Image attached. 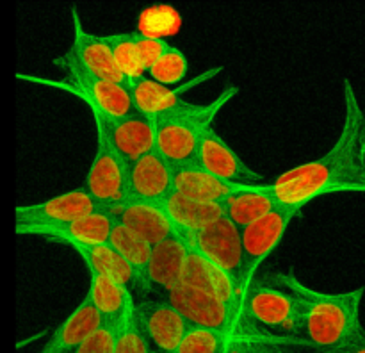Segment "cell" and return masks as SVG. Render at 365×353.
Segmentation results:
<instances>
[{
    "label": "cell",
    "mask_w": 365,
    "mask_h": 353,
    "mask_svg": "<svg viewBox=\"0 0 365 353\" xmlns=\"http://www.w3.org/2000/svg\"><path fill=\"white\" fill-rule=\"evenodd\" d=\"M221 205L225 216L230 218L241 230L278 207L273 196L267 195L266 184L248 185L242 191L227 196Z\"/></svg>",
    "instance_id": "obj_26"
},
{
    "label": "cell",
    "mask_w": 365,
    "mask_h": 353,
    "mask_svg": "<svg viewBox=\"0 0 365 353\" xmlns=\"http://www.w3.org/2000/svg\"><path fill=\"white\" fill-rule=\"evenodd\" d=\"M189 63L185 53L180 48L171 45L170 50L150 68V78H153L155 82L163 86H178V82H182L187 75Z\"/></svg>",
    "instance_id": "obj_29"
},
{
    "label": "cell",
    "mask_w": 365,
    "mask_h": 353,
    "mask_svg": "<svg viewBox=\"0 0 365 353\" xmlns=\"http://www.w3.org/2000/svg\"><path fill=\"white\" fill-rule=\"evenodd\" d=\"M109 213L116 218V221L145 237L153 246L171 237H178V230L173 221L170 220L166 210L155 203L127 202Z\"/></svg>",
    "instance_id": "obj_18"
},
{
    "label": "cell",
    "mask_w": 365,
    "mask_h": 353,
    "mask_svg": "<svg viewBox=\"0 0 365 353\" xmlns=\"http://www.w3.org/2000/svg\"><path fill=\"white\" fill-rule=\"evenodd\" d=\"M189 248L205 257L209 262L230 275L241 285L242 275V230L223 214L202 230L184 237ZM241 291V289H239ZM245 302V300H242Z\"/></svg>",
    "instance_id": "obj_8"
},
{
    "label": "cell",
    "mask_w": 365,
    "mask_h": 353,
    "mask_svg": "<svg viewBox=\"0 0 365 353\" xmlns=\"http://www.w3.org/2000/svg\"><path fill=\"white\" fill-rule=\"evenodd\" d=\"M171 303L185 316L191 327L225 332L246 321L241 303L228 302L210 292L180 285L168 296Z\"/></svg>",
    "instance_id": "obj_9"
},
{
    "label": "cell",
    "mask_w": 365,
    "mask_h": 353,
    "mask_svg": "<svg viewBox=\"0 0 365 353\" xmlns=\"http://www.w3.org/2000/svg\"><path fill=\"white\" fill-rule=\"evenodd\" d=\"M239 93V88L228 86L214 100L205 103L180 102L168 113L153 118L155 125V150L173 168L196 164L200 145L210 131L220 111Z\"/></svg>",
    "instance_id": "obj_3"
},
{
    "label": "cell",
    "mask_w": 365,
    "mask_h": 353,
    "mask_svg": "<svg viewBox=\"0 0 365 353\" xmlns=\"http://www.w3.org/2000/svg\"><path fill=\"white\" fill-rule=\"evenodd\" d=\"M135 317L143 334L157 353H175L191 323L170 300H146L135 307Z\"/></svg>",
    "instance_id": "obj_12"
},
{
    "label": "cell",
    "mask_w": 365,
    "mask_h": 353,
    "mask_svg": "<svg viewBox=\"0 0 365 353\" xmlns=\"http://www.w3.org/2000/svg\"><path fill=\"white\" fill-rule=\"evenodd\" d=\"M248 185H234L220 180L209 171L200 168L198 164L175 168V191L185 196H192V198L223 202L227 196L242 191Z\"/></svg>",
    "instance_id": "obj_25"
},
{
    "label": "cell",
    "mask_w": 365,
    "mask_h": 353,
    "mask_svg": "<svg viewBox=\"0 0 365 353\" xmlns=\"http://www.w3.org/2000/svg\"><path fill=\"white\" fill-rule=\"evenodd\" d=\"M223 334L209 328L191 327L175 353H221Z\"/></svg>",
    "instance_id": "obj_31"
},
{
    "label": "cell",
    "mask_w": 365,
    "mask_h": 353,
    "mask_svg": "<svg viewBox=\"0 0 365 353\" xmlns=\"http://www.w3.org/2000/svg\"><path fill=\"white\" fill-rule=\"evenodd\" d=\"M128 202L160 205L175 191V168L157 150L128 164Z\"/></svg>",
    "instance_id": "obj_13"
},
{
    "label": "cell",
    "mask_w": 365,
    "mask_h": 353,
    "mask_svg": "<svg viewBox=\"0 0 365 353\" xmlns=\"http://www.w3.org/2000/svg\"><path fill=\"white\" fill-rule=\"evenodd\" d=\"M296 216L298 214L292 210L277 207L255 223L242 228V275L239 285L242 300H246V295L252 289L260 264L280 245L282 237Z\"/></svg>",
    "instance_id": "obj_7"
},
{
    "label": "cell",
    "mask_w": 365,
    "mask_h": 353,
    "mask_svg": "<svg viewBox=\"0 0 365 353\" xmlns=\"http://www.w3.org/2000/svg\"><path fill=\"white\" fill-rule=\"evenodd\" d=\"M93 120L96 134L103 135L127 164L155 150V125L138 111L118 120L93 114Z\"/></svg>",
    "instance_id": "obj_11"
},
{
    "label": "cell",
    "mask_w": 365,
    "mask_h": 353,
    "mask_svg": "<svg viewBox=\"0 0 365 353\" xmlns=\"http://www.w3.org/2000/svg\"><path fill=\"white\" fill-rule=\"evenodd\" d=\"M103 324L102 317L96 312L88 298L82 300L70 316L53 330L46 344L39 353H75L82 346V342L98 330Z\"/></svg>",
    "instance_id": "obj_19"
},
{
    "label": "cell",
    "mask_w": 365,
    "mask_h": 353,
    "mask_svg": "<svg viewBox=\"0 0 365 353\" xmlns=\"http://www.w3.org/2000/svg\"><path fill=\"white\" fill-rule=\"evenodd\" d=\"M86 298L100 314L103 324H109L116 330H120L135 317L138 303L134 302L130 289L120 282L100 277V275H91Z\"/></svg>",
    "instance_id": "obj_17"
},
{
    "label": "cell",
    "mask_w": 365,
    "mask_h": 353,
    "mask_svg": "<svg viewBox=\"0 0 365 353\" xmlns=\"http://www.w3.org/2000/svg\"><path fill=\"white\" fill-rule=\"evenodd\" d=\"M84 260L89 275H100V277L110 278L114 282L127 285L128 289L134 287L141 292H148L145 282L138 275V271L107 242L98 246H78L73 248Z\"/></svg>",
    "instance_id": "obj_23"
},
{
    "label": "cell",
    "mask_w": 365,
    "mask_h": 353,
    "mask_svg": "<svg viewBox=\"0 0 365 353\" xmlns=\"http://www.w3.org/2000/svg\"><path fill=\"white\" fill-rule=\"evenodd\" d=\"M96 210L106 209L100 207V203L93 198L88 189L77 188L43 200V202L18 205L14 213L16 216L14 227H16L18 235H38L46 228L63 227Z\"/></svg>",
    "instance_id": "obj_6"
},
{
    "label": "cell",
    "mask_w": 365,
    "mask_h": 353,
    "mask_svg": "<svg viewBox=\"0 0 365 353\" xmlns=\"http://www.w3.org/2000/svg\"><path fill=\"white\" fill-rule=\"evenodd\" d=\"M271 282L291 291L303 309V339L316 353H341L365 346L360 321L364 287L346 292H323L309 287L291 273L273 275Z\"/></svg>",
    "instance_id": "obj_2"
},
{
    "label": "cell",
    "mask_w": 365,
    "mask_h": 353,
    "mask_svg": "<svg viewBox=\"0 0 365 353\" xmlns=\"http://www.w3.org/2000/svg\"><path fill=\"white\" fill-rule=\"evenodd\" d=\"M107 41L110 43L116 57L118 68L127 78V86L130 81L145 77V71L148 70L141 52L134 43V31L130 32H118V34H106Z\"/></svg>",
    "instance_id": "obj_28"
},
{
    "label": "cell",
    "mask_w": 365,
    "mask_h": 353,
    "mask_svg": "<svg viewBox=\"0 0 365 353\" xmlns=\"http://www.w3.org/2000/svg\"><path fill=\"white\" fill-rule=\"evenodd\" d=\"M160 207L166 210L182 239L202 230L225 214L221 202L192 198V196H185L178 191L171 193L160 203Z\"/></svg>",
    "instance_id": "obj_20"
},
{
    "label": "cell",
    "mask_w": 365,
    "mask_h": 353,
    "mask_svg": "<svg viewBox=\"0 0 365 353\" xmlns=\"http://www.w3.org/2000/svg\"><path fill=\"white\" fill-rule=\"evenodd\" d=\"M116 218L109 210H96V213L86 214L71 223L63 225V227L46 228L39 232L38 235L48 237L52 241H61L70 245L71 248L78 246H98L107 245L113 234Z\"/></svg>",
    "instance_id": "obj_21"
},
{
    "label": "cell",
    "mask_w": 365,
    "mask_h": 353,
    "mask_svg": "<svg viewBox=\"0 0 365 353\" xmlns=\"http://www.w3.org/2000/svg\"><path fill=\"white\" fill-rule=\"evenodd\" d=\"M134 43L138 50L141 52L143 59H145L146 66L150 68L170 50V43L163 38H153V36L143 34L141 31H134Z\"/></svg>",
    "instance_id": "obj_33"
},
{
    "label": "cell",
    "mask_w": 365,
    "mask_h": 353,
    "mask_svg": "<svg viewBox=\"0 0 365 353\" xmlns=\"http://www.w3.org/2000/svg\"><path fill=\"white\" fill-rule=\"evenodd\" d=\"M187 255L189 246L180 235L153 246L148 266V280L152 287L159 285L168 291V295L180 287L184 284Z\"/></svg>",
    "instance_id": "obj_22"
},
{
    "label": "cell",
    "mask_w": 365,
    "mask_h": 353,
    "mask_svg": "<svg viewBox=\"0 0 365 353\" xmlns=\"http://www.w3.org/2000/svg\"><path fill=\"white\" fill-rule=\"evenodd\" d=\"M53 64L68 75L66 81L56 82L57 88H63L81 96L91 114L118 120V118H125L135 113L134 98H132V93L127 84L107 81V78L91 73L68 50L63 56L56 57Z\"/></svg>",
    "instance_id": "obj_4"
},
{
    "label": "cell",
    "mask_w": 365,
    "mask_h": 353,
    "mask_svg": "<svg viewBox=\"0 0 365 353\" xmlns=\"http://www.w3.org/2000/svg\"><path fill=\"white\" fill-rule=\"evenodd\" d=\"M344 121L330 150L317 159L291 168L266 191L282 209L299 210L319 196L334 193H365V111L348 78L342 84Z\"/></svg>",
    "instance_id": "obj_1"
},
{
    "label": "cell",
    "mask_w": 365,
    "mask_h": 353,
    "mask_svg": "<svg viewBox=\"0 0 365 353\" xmlns=\"http://www.w3.org/2000/svg\"><path fill=\"white\" fill-rule=\"evenodd\" d=\"M71 20H73V39H71V46L68 48V52L91 73L107 78V81L127 84V78L118 68L114 50L107 41V36L86 31L82 27L77 9H71Z\"/></svg>",
    "instance_id": "obj_16"
},
{
    "label": "cell",
    "mask_w": 365,
    "mask_h": 353,
    "mask_svg": "<svg viewBox=\"0 0 365 353\" xmlns=\"http://www.w3.org/2000/svg\"><path fill=\"white\" fill-rule=\"evenodd\" d=\"M182 285L210 292V295H216L220 298L228 300V302L241 303L245 307L237 282L192 248H189L187 266H185V277Z\"/></svg>",
    "instance_id": "obj_24"
},
{
    "label": "cell",
    "mask_w": 365,
    "mask_h": 353,
    "mask_svg": "<svg viewBox=\"0 0 365 353\" xmlns=\"http://www.w3.org/2000/svg\"><path fill=\"white\" fill-rule=\"evenodd\" d=\"M128 164L103 135L96 134V153L86 177L84 188L106 210L128 202Z\"/></svg>",
    "instance_id": "obj_10"
},
{
    "label": "cell",
    "mask_w": 365,
    "mask_h": 353,
    "mask_svg": "<svg viewBox=\"0 0 365 353\" xmlns=\"http://www.w3.org/2000/svg\"><path fill=\"white\" fill-rule=\"evenodd\" d=\"M116 339L118 330L109 327V324H102L96 332H93L81 348L75 353H114L116 352Z\"/></svg>",
    "instance_id": "obj_32"
},
{
    "label": "cell",
    "mask_w": 365,
    "mask_h": 353,
    "mask_svg": "<svg viewBox=\"0 0 365 353\" xmlns=\"http://www.w3.org/2000/svg\"><path fill=\"white\" fill-rule=\"evenodd\" d=\"M196 164L216 178H220V180L227 182V184H267L266 178L257 173L255 170H252L214 128H210L205 138H203L198 150V157H196Z\"/></svg>",
    "instance_id": "obj_14"
},
{
    "label": "cell",
    "mask_w": 365,
    "mask_h": 353,
    "mask_svg": "<svg viewBox=\"0 0 365 353\" xmlns=\"http://www.w3.org/2000/svg\"><path fill=\"white\" fill-rule=\"evenodd\" d=\"M109 245L138 271V275L145 282L148 292L152 291L153 287L148 280V266L153 252L152 242H148L145 237H141L134 230L125 227L123 223L116 221L113 228V234H110Z\"/></svg>",
    "instance_id": "obj_27"
},
{
    "label": "cell",
    "mask_w": 365,
    "mask_h": 353,
    "mask_svg": "<svg viewBox=\"0 0 365 353\" xmlns=\"http://www.w3.org/2000/svg\"><path fill=\"white\" fill-rule=\"evenodd\" d=\"M221 71H223V66L209 68V70L202 71L196 77L189 78V81L182 82L178 86H173V88L159 84L153 78L141 77L128 82V89H130L132 98H134L135 111L148 116L150 120H153V118L168 113V111L177 107L180 102H184L185 93H189L196 86L203 84V82L210 81V78L216 77Z\"/></svg>",
    "instance_id": "obj_15"
},
{
    "label": "cell",
    "mask_w": 365,
    "mask_h": 353,
    "mask_svg": "<svg viewBox=\"0 0 365 353\" xmlns=\"http://www.w3.org/2000/svg\"><path fill=\"white\" fill-rule=\"evenodd\" d=\"M180 18L175 7L171 6H153L148 7L141 13L139 18V25H141L143 34L153 36V38H160L164 34H173L178 29Z\"/></svg>",
    "instance_id": "obj_30"
},
{
    "label": "cell",
    "mask_w": 365,
    "mask_h": 353,
    "mask_svg": "<svg viewBox=\"0 0 365 353\" xmlns=\"http://www.w3.org/2000/svg\"><path fill=\"white\" fill-rule=\"evenodd\" d=\"M245 317L257 327L284 337L303 339V309L299 300L277 284L257 282L245 300Z\"/></svg>",
    "instance_id": "obj_5"
}]
</instances>
